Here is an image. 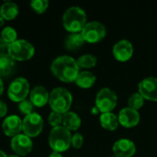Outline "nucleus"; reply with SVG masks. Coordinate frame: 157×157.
<instances>
[{"mask_svg": "<svg viewBox=\"0 0 157 157\" xmlns=\"http://www.w3.org/2000/svg\"><path fill=\"white\" fill-rule=\"evenodd\" d=\"M48 103L52 111L64 114L69 111L72 106L73 97L68 89L64 87H56L51 91Z\"/></svg>", "mask_w": 157, "mask_h": 157, "instance_id": "nucleus-3", "label": "nucleus"}, {"mask_svg": "<svg viewBox=\"0 0 157 157\" xmlns=\"http://www.w3.org/2000/svg\"><path fill=\"white\" fill-rule=\"evenodd\" d=\"M77 64L79 66V68H91L94 67L97 64V57L94 54L91 53H86V54H83L81 55L77 60Z\"/></svg>", "mask_w": 157, "mask_h": 157, "instance_id": "nucleus-23", "label": "nucleus"}, {"mask_svg": "<svg viewBox=\"0 0 157 157\" xmlns=\"http://www.w3.org/2000/svg\"><path fill=\"white\" fill-rule=\"evenodd\" d=\"M106 33L107 29L104 24L96 20L86 22L81 31V34L84 37L85 40L91 43L101 40L106 36Z\"/></svg>", "mask_w": 157, "mask_h": 157, "instance_id": "nucleus-9", "label": "nucleus"}, {"mask_svg": "<svg viewBox=\"0 0 157 157\" xmlns=\"http://www.w3.org/2000/svg\"><path fill=\"white\" fill-rule=\"evenodd\" d=\"M3 92H4V83H3L2 79L0 78V97L2 96Z\"/></svg>", "mask_w": 157, "mask_h": 157, "instance_id": "nucleus-33", "label": "nucleus"}, {"mask_svg": "<svg viewBox=\"0 0 157 157\" xmlns=\"http://www.w3.org/2000/svg\"><path fill=\"white\" fill-rule=\"evenodd\" d=\"M1 38L5 42L10 44L17 40V32L12 27H5L1 31Z\"/></svg>", "mask_w": 157, "mask_h": 157, "instance_id": "nucleus-24", "label": "nucleus"}, {"mask_svg": "<svg viewBox=\"0 0 157 157\" xmlns=\"http://www.w3.org/2000/svg\"><path fill=\"white\" fill-rule=\"evenodd\" d=\"M48 121L52 128L62 126L63 125V114L55 112V111H52L48 117Z\"/></svg>", "mask_w": 157, "mask_h": 157, "instance_id": "nucleus-28", "label": "nucleus"}, {"mask_svg": "<svg viewBox=\"0 0 157 157\" xmlns=\"http://www.w3.org/2000/svg\"><path fill=\"white\" fill-rule=\"evenodd\" d=\"M119 119V122L126 127V128H132L136 126L139 121H140V113L138 112V110L132 109L130 107H126L123 108L118 116Z\"/></svg>", "mask_w": 157, "mask_h": 157, "instance_id": "nucleus-15", "label": "nucleus"}, {"mask_svg": "<svg viewBox=\"0 0 157 157\" xmlns=\"http://www.w3.org/2000/svg\"><path fill=\"white\" fill-rule=\"evenodd\" d=\"M100 124L103 128L109 131H114L118 128L120 122L118 116H116L112 112H104L100 115L99 118Z\"/></svg>", "mask_w": 157, "mask_h": 157, "instance_id": "nucleus-21", "label": "nucleus"}, {"mask_svg": "<svg viewBox=\"0 0 157 157\" xmlns=\"http://www.w3.org/2000/svg\"><path fill=\"white\" fill-rule=\"evenodd\" d=\"M113 55L121 62L128 61L133 54V46L128 40H121L113 46Z\"/></svg>", "mask_w": 157, "mask_h": 157, "instance_id": "nucleus-14", "label": "nucleus"}, {"mask_svg": "<svg viewBox=\"0 0 157 157\" xmlns=\"http://www.w3.org/2000/svg\"><path fill=\"white\" fill-rule=\"evenodd\" d=\"M138 89L144 98L157 101V77L149 76L143 79L138 85Z\"/></svg>", "mask_w": 157, "mask_h": 157, "instance_id": "nucleus-12", "label": "nucleus"}, {"mask_svg": "<svg viewBox=\"0 0 157 157\" xmlns=\"http://www.w3.org/2000/svg\"><path fill=\"white\" fill-rule=\"evenodd\" d=\"M7 54L15 62H25L30 60L34 56L35 48L29 41L17 39L14 42L8 44Z\"/></svg>", "mask_w": 157, "mask_h": 157, "instance_id": "nucleus-5", "label": "nucleus"}, {"mask_svg": "<svg viewBox=\"0 0 157 157\" xmlns=\"http://www.w3.org/2000/svg\"><path fill=\"white\" fill-rule=\"evenodd\" d=\"M16 67V62L6 53L0 54V78L10 76Z\"/></svg>", "mask_w": 157, "mask_h": 157, "instance_id": "nucleus-17", "label": "nucleus"}, {"mask_svg": "<svg viewBox=\"0 0 157 157\" xmlns=\"http://www.w3.org/2000/svg\"><path fill=\"white\" fill-rule=\"evenodd\" d=\"M51 70L56 78L64 83L75 82L80 73L76 60L69 55H61L55 58L52 63Z\"/></svg>", "mask_w": 157, "mask_h": 157, "instance_id": "nucleus-1", "label": "nucleus"}, {"mask_svg": "<svg viewBox=\"0 0 157 157\" xmlns=\"http://www.w3.org/2000/svg\"><path fill=\"white\" fill-rule=\"evenodd\" d=\"M18 6L14 2H5L0 7V15L5 20H12L16 18L18 15Z\"/></svg>", "mask_w": 157, "mask_h": 157, "instance_id": "nucleus-19", "label": "nucleus"}, {"mask_svg": "<svg viewBox=\"0 0 157 157\" xmlns=\"http://www.w3.org/2000/svg\"><path fill=\"white\" fill-rule=\"evenodd\" d=\"M23 122V133L29 138L37 137L40 134L43 130V119L42 117L36 112H33L29 115L25 116L22 120Z\"/></svg>", "mask_w": 157, "mask_h": 157, "instance_id": "nucleus-8", "label": "nucleus"}, {"mask_svg": "<svg viewBox=\"0 0 157 157\" xmlns=\"http://www.w3.org/2000/svg\"><path fill=\"white\" fill-rule=\"evenodd\" d=\"M10 147L12 151L18 156H25L29 155L33 148V143L31 138L20 133L11 139Z\"/></svg>", "mask_w": 157, "mask_h": 157, "instance_id": "nucleus-10", "label": "nucleus"}, {"mask_svg": "<svg viewBox=\"0 0 157 157\" xmlns=\"http://www.w3.org/2000/svg\"><path fill=\"white\" fill-rule=\"evenodd\" d=\"M96 107L101 111L111 112L118 103V97L114 90L109 87H102L97 94L96 97Z\"/></svg>", "mask_w": 157, "mask_h": 157, "instance_id": "nucleus-7", "label": "nucleus"}, {"mask_svg": "<svg viewBox=\"0 0 157 157\" xmlns=\"http://www.w3.org/2000/svg\"><path fill=\"white\" fill-rule=\"evenodd\" d=\"M30 86L29 81L24 77L15 78L8 86L7 96L10 100L14 102H21L27 99V97L29 96Z\"/></svg>", "mask_w": 157, "mask_h": 157, "instance_id": "nucleus-6", "label": "nucleus"}, {"mask_svg": "<svg viewBox=\"0 0 157 157\" xmlns=\"http://www.w3.org/2000/svg\"><path fill=\"white\" fill-rule=\"evenodd\" d=\"M49 157H63V156L62 155V154H61V153L53 152V151H52V153L49 155Z\"/></svg>", "mask_w": 157, "mask_h": 157, "instance_id": "nucleus-32", "label": "nucleus"}, {"mask_svg": "<svg viewBox=\"0 0 157 157\" xmlns=\"http://www.w3.org/2000/svg\"><path fill=\"white\" fill-rule=\"evenodd\" d=\"M29 97L34 107L41 108L49 102L50 93L43 86H36L30 90Z\"/></svg>", "mask_w": 157, "mask_h": 157, "instance_id": "nucleus-16", "label": "nucleus"}, {"mask_svg": "<svg viewBox=\"0 0 157 157\" xmlns=\"http://www.w3.org/2000/svg\"><path fill=\"white\" fill-rule=\"evenodd\" d=\"M8 49V44L5 42L0 37V54H6Z\"/></svg>", "mask_w": 157, "mask_h": 157, "instance_id": "nucleus-31", "label": "nucleus"}, {"mask_svg": "<svg viewBox=\"0 0 157 157\" xmlns=\"http://www.w3.org/2000/svg\"><path fill=\"white\" fill-rule=\"evenodd\" d=\"M86 24V11L77 6L67 8L63 16V25L70 33L81 32Z\"/></svg>", "mask_w": 157, "mask_h": 157, "instance_id": "nucleus-2", "label": "nucleus"}, {"mask_svg": "<svg viewBox=\"0 0 157 157\" xmlns=\"http://www.w3.org/2000/svg\"><path fill=\"white\" fill-rule=\"evenodd\" d=\"M0 157H8V155H6V154L5 152L0 150Z\"/></svg>", "mask_w": 157, "mask_h": 157, "instance_id": "nucleus-36", "label": "nucleus"}, {"mask_svg": "<svg viewBox=\"0 0 157 157\" xmlns=\"http://www.w3.org/2000/svg\"><path fill=\"white\" fill-rule=\"evenodd\" d=\"M112 150L115 156L132 157L136 152V145L132 140L121 138L114 143Z\"/></svg>", "mask_w": 157, "mask_h": 157, "instance_id": "nucleus-13", "label": "nucleus"}, {"mask_svg": "<svg viewBox=\"0 0 157 157\" xmlns=\"http://www.w3.org/2000/svg\"><path fill=\"white\" fill-rule=\"evenodd\" d=\"M98 111H99V109H98V108L95 106V107L92 109V110H91V113H92V114H98Z\"/></svg>", "mask_w": 157, "mask_h": 157, "instance_id": "nucleus-34", "label": "nucleus"}, {"mask_svg": "<svg viewBox=\"0 0 157 157\" xmlns=\"http://www.w3.org/2000/svg\"><path fill=\"white\" fill-rule=\"evenodd\" d=\"M110 157H117V156H110Z\"/></svg>", "mask_w": 157, "mask_h": 157, "instance_id": "nucleus-38", "label": "nucleus"}, {"mask_svg": "<svg viewBox=\"0 0 157 157\" xmlns=\"http://www.w3.org/2000/svg\"><path fill=\"white\" fill-rule=\"evenodd\" d=\"M82 123L81 118L74 111H68L63 114V126L68 131H76L80 128Z\"/></svg>", "mask_w": 157, "mask_h": 157, "instance_id": "nucleus-18", "label": "nucleus"}, {"mask_svg": "<svg viewBox=\"0 0 157 157\" xmlns=\"http://www.w3.org/2000/svg\"><path fill=\"white\" fill-rule=\"evenodd\" d=\"M85 39L82 36L81 32L70 33L64 40V47L69 51H74L80 48L85 43Z\"/></svg>", "mask_w": 157, "mask_h": 157, "instance_id": "nucleus-22", "label": "nucleus"}, {"mask_svg": "<svg viewBox=\"0 0 157 157\" xmlns=\"http://www.w3.org/2000/svg\"><path fill=\"white\" fill-rule=\"evenodd\" d=\"M144 98L139 92L132 94L128 98V107L134 109L136 110L141 109L144 106Z\"/></svg>", "mask_w": 157, "mask_h": 157, "instance_id": "nucleus-25", "label": "nucleus"}, {"mask_svg": "<svg viewBox=\"0 0 157 157\" xmlns=\"http://www.w3.org/2000/svg\"><path fill=\"white\" fill-rule=\"evenodd\" d=\"M49 6L48 0H32L30 2V7L37 14L44 13Z\"/></svg>", "mask_w": 157, "mask_h": 157, "instance_id": "nucleus-26", "label": "nucleus"}, {"mask_svg": "<svg viewBox=\"0 0 157 157\" xmlns=\"http://www.w3.org/2000/svg\"><path fill=\"white\" fill-rule=\"evenodd\" d=\"M5 24V19L2 17V16L0 15V28H2Z\"/></svg>", "mask_w": 157, "mask_h": 157, "instance_id": "nucleus-35", "label": "nucleus"}, {"mask_svg": "<svg viewBox=\"0 0 157 157\" xmlns=\"http://www.w3.org/2000/svg\"><path fill=\"white\" fill-rule=\"evenodd\" d=\"M96 80L97 76L94 73L90 71H82L78 74L75 82L82 88H89L96 83Z\"/></svg>", "mask_w": 157, "mask_h": 157, "instance_id": "nucleus-20", "label": "nucleus"}, {"mask_svg": "<svg viewBox=\"0 0 157 157\" xmlns=\"http://www.w3.org/2000/svg\"><path fill=\"white\" fill-rule=\"evenodd\" d=\"M7 113V105L0 99V118H4Z\"/></svg>", "mask_w": 157, "mask_h": 157, "instance_id": "nucleus-30", "label": "nucleus"}, {"mask_svg": "<svg viewBox=\"0 0 157 157\" xmlns=\"http://www.w3.org/2000/svg\"><path fill=\"white\" fill-rule=\"evenodd\" d=\"M72 134L63 125L52 128L49 134V145L53 152L63 153L71 146Z\"/></svg>", "mask_w": 157, "mask_h": 157, "instance_id": "nucleus-4", "label": "nucleus"}, {"mask_svg": "<svg viewBox=\"0 0 157 157\" xmlns=\"http://www.w3.org/2000/svg\"><path fill=\"white\" fill-rule=\"evenodd\" d=\"M2 130L5 135L13 138L23 132L22 120L17 115L7 116L2 123Z\"/></svg>", "mask_w": 157, "mask_h": 157, "instance_id": "nucleus-11", "label": "nucleus"}, {"mask_svg": "<svg viewBox=\"0 0 157 157\" xmlns=\"http://www.w3.org/2000/svg\"><path fill=\"white\" fill-rule=\"evenodd\" d=\"M33 109H34V105L31 103L29 99H25L18 103V109L20 113H22L25 116L33 113Z\"/></svg>", "mask_w": 157, "mask_h": 157, "instance_id": "nucleus-27", "label": "nucleus"}, {"mask_svg": "<svg viewBox=\"0 0 157 157\" xmlns=\"http://www.w3.org/2000/svg\"><path fill=\"white\" fill-rule=\"evenodd\" d=\"M8 157H20V156H18V155H9Z\"/></svg>", "mask_w": 157, "mask_h": 157, "instance_id": "nucleus-37", "label": "nucleus"}, {"mask_svg": "<svg viewBox=\"0 0 157 157\" xmlns=\"http://www.w3.org/2000/svg\"><path fill=\"white\" fill-rule=\"evenodd\" d=\"M84 144V137L81 133L79 132H75L74 135H72V141H71V145H73V147L79 149L82 147Z\"/></svg>", "mask_w": 157, "mask_h": 157, "instance_id": "nucleus-29", "label": "nucleus"}]
</instances>
